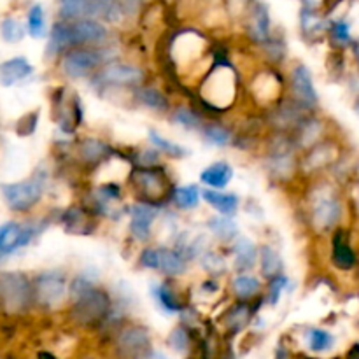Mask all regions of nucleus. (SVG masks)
Masks as SVG:
<instances>
[{
	"instance_id": "2f4dec72",
	"label": "nucleus",
	"mask_w": 359,
	"mask_h": 359,
	"mask_svg": "<svg viewBox=\"0 0 359 359\" xmlns=\"http://www.w3.org/2000/svg\"><path fill=\"white\" fill-rule=\"evenodd\" d=\"M63 224H65L70 233H88L90 231L86 228V216H84L83 209H79V207H72V209L67 210L65 216H63Z\"/></svg>"
},
{
	"instance_id": "473e14b6",
	"label": "nucleus",
	"mask_w": 359,
	"mask_h": 359,
	"mask_svg": "<svg viewBox=\"0 0 359 359\" xmlns=\"http://www.w3.org/2000/svg\"><path fill=\"white\" fill-rule=\"evenodd\" d=\"M209 228L216 237L224 238V241H230V238H233L237 235V224L231 219H228L226 216L212 217L209 221Z\"/></svg>"
},
{
	"instance_id": "c756f323",
	"label": "nucleus",
	"mask_w": 359,
	"mask_h": 359,
	"mask_svg": "<svg viewBox=\"0 0 359 359\" xmlns=\"http://www.w3.org/2000/svg\"><path fill=\"white\" fill-rule=\"evenodd\" d=\"M307 342L309 349H311L312 353H326V351L332 349L333 344H335V337L330 332H326V330L316 328L309 332Z\"/></svg>"
},
{
	"instance_id": "c03bdc74",
	"label": "nucleus",
	"mask_w": 359,
	"mask_h": 359,
	"mask_svg": "<svg viewBox=\"0 0 359 359\" xmlns=\"http://www.w3.org/2000/svg\"><path fill=\"white\" fill-rule=\"evenodd\" d=\"M146 359H168V358L165 356V354L156 353V351H151V353L146 356Z\"/></svg>"
},
{
	"instance_id": "f8f14e48",
	"label": "nucleus",
	"mask_w": 359,
	"mask_h": 359,
	"mask_svg": "<svg viewBox=\"0 0 359 359\" xmlns=\"http://www.w3.org/2000/svg\"><path fill=\"white\" fill-rule=\"evenodd\" d=\"M98 79L104 84H137L144 79L142 69L133 65H126V63H109L98 74Z\"/></svg>"
},
{
	"instance_id": "39448f33",
	"label": "nucleus",
	"mask_w": 359,
	"mask_h": 359,
	"mask_svg": "<svg viewBox=\"0 0 359 359\" xmlns=\"http://www.w3.org/2000/svg\"><path fill=\"white\" fill-rule=\"evenodd\" d=\"M102 53L93 48H74L62 56V72L70 79H81L90 76L102 65Z\"/></svg>"
},
{
	"instance_id": "c9c22d12",
	"label": "nucleus",
	"mask_w": 359,
	"mask_h": 359,
	"mask_svg": "<svg viewBox=\"0 0 359 359\" xmlns=\"http://www.w3.org/2000/svg\"><path fill=\"white\" fill-rule=\"evenodd\" d=\"M203 135L209 142L216 144V146H228L231 142V133L221 125H207L203 128Z\"/></svg>"
},
{
	"instance_id": "c85d7f7f",
	"label": "nucleus",
	"mask_w": 359,
	"mask_h": 359,
	"mask_svg": "<svg viewBox=\"0 0 359 359\" xmlns=\"http://www.w3.org/2000/svg\"><path fill=\"white\" fill-rule=\"evenodd\" d=\"M280 269H283V262H280L279 255H277L272 248H269V245L262 248L263 276H265L266 279L272 280V279H276V277H279Z\"/></svg>"
},
{
	"instance_id": "ddd939ff",
	"label": "nucleus",
	"mask_w": 359,
	"mask_h": 359,
	"mask_svg": "<svg viewBox=\"0 0 359 359\" xmlns=\"http://www.w3.org/2000/svg\"><path fill=\"white\" fill-rule=\"evenodd\" d=\"M340 212H342L340 203L333 196H321L316 200L314 207H312V223L319 230H326L340 219Z\"/></svg>"
},
{
	"instance_id": "ea45409f",
	"label": "nucleus",
	"mask_w": 359,
	"mask_h": 359,
	"mask_svg": "<svg viewBox=\"0 0 359 359\" xmlns=\"http://www.w3.org/2000/svg\"><path fill=\"white\" fill-rule=\"evenodd\" d=\"M332 35L337 42L340 44H347L351 42V27L347 21L339 20L332 25Z\"/></svg>"
},
{
	"instance_id": "2eb2a0df",
	"label": "nucleus",
	"mask_w": 359,
	"mask_h": 359,
	"mask_svg": "<svg viewBox=\"0 0 359 359\" xmlns=\"http://www.w3.org/2000/svg\"><path fill=\"white\" fill-rule=\"evenodd\" d=\"M158 210L147 203H137L132 209V221H130V231L137 241H147L151 233V224L156 217Z\"/></svg>"
},
{
	"instance_id": "a211bd4d",
	"label": "nucleus",
	"mask_w": 359,
	"mask_h": 359,
	"mask_svg": "<svg viewBox=\"0 0 359 359\" xmlns=\"http://www.w3.org/2000/svg\"><path fill=\"white\" fill-rule=\"evenodd\" d=\"M333 263L340 270H349L356 265V255L347 242L346 231H337L333 238Z\"/></svg>"
},
{
	"instance_id": "6ab92c4d",
	"label": "nucleus",
	"mask_w": 359,
	"mask_h": 359,
	"mask_svg": "<svg viewBox=\"0 0 359 359\" xmlns=\"http://www.w3.org/2000/svg\"><path fill=\"white\" fill-rule=\"evenodd\" d=\"M203 200L214 207L221 216H233L238 209V198L233 193H219L212 189H205L202 193Z\"/></svg>"
},
{
	"instance_id": "4468645a",
	"label": "nucleus",
	"mask_w": 359,
	"mask_h": 359,
	"mask_svg": "<svg viewBox=\"0 0 359 359\" xmlns=\"http://www.w3.org/2000/svg\"><path fill=\"white\" fill-rule=\"evenodd\" d=\"M74 49L72 35H70V23L69 21L58 20L49 30L48 46H46V55L49 58L58 55H65L67 51Z\"/></svg>"
},
{
	"instance_id": "bb28decb",
	"label": "nucleus",
	"mask_w": 359,
	"mask_h": 359,
	"mask_svg": "<svg viewBox=\"0 0 359 359\" xmlns=\"http://www.w3.org/2000/svg\"><path fill=\"white\" fill-rule=\"evenodd\" d=\"M231 287H233V293L237 294V298L248 300V298L256 297V294L259 293L262 284H259V280L252 276H238L233 279Z\"/></svg>"
},
{
	"instance_id": "a18cd8bd",
	"label": "nucleus",
	"mask_w": 359,
	"mask_h": 359,
	"mask_svg": "<svg viewBox=\"0 0 359 359\" xmlns=\"http://www.w3.org/2000/svg\"><path fill=\"white\" fill-rule=\"evenodd\" d=\"M37 359H58L55 356V354L48 353V351H41V353L37 354Z\"/></svg>"
},
{
	"instance_id": "dca6fc26",
	"label": "nucleus",
	"mask_w": 359,
	"mask_h": 359,
	"mask_svg": "<svg viewBox=\"0 0 359 359\" xmlns=\"http://www.w3.org/2000/svg\"><path fill=\"white\" fill-rule=\"evenodd\" d=\"M32 72H34V67L23 56L6 60V62L0 63V84L6 88L14 86L20 81L27 79Z\"/></svg>"
},
{
	"instance_id": "a19ab883",
	"label": "nucleus",
	"mask_w": 359,
	"mask_h": 359,
	"mask_svg": "<svg viewBox=\"0 0 359 359\" xmlns=\"http://www.w3.org/2000/svg\"><path fill=\"white\" fill-rule=\"evenodd\" d=\"M140 263L142 266L151 270H160V249H146L140 255Z\"/></svg>"
},
{
	"instance_id": "5701e85b",
	"label": "nucleus",
	"mask_w": 359,
	"mask_h": 359,
	"mask_svg": "<svg viewBox=\"0 0 359 359\" xmlns=\"http://www.w3.org/2000/svg\"><path fill=\"white\" fill-rule=\"evenodd\" d=\"M46 13L41 4L30 6L27 13V34L34 39L46 37Z\"/></svg>"
},
{
	"instance_id": "b1692460",
	"label": "nucleus",
	"mask_w": 359,
	"mask_h": 359,
	"mask_svg": "<svg viewBox=\"0 0 359 359\" xmlns=\"http://www.w3.org/2000/svg\"><path fill=\"white\" fill-rule=\"evenodd\" d=\"M251 27H249V32H251L252 37L258 42H266L269 41V32H270V18L269 13H266V7L258 6L251 14Z\"/></svg>"
},
{
	"instance_id": "cd10ccee",
	"label": "nucleus",
	"mask_w": 359,
	"mask_h": 359,
	"mask_svg": "<svg viewBox=\"0 0 359 359\" xmlns=\"http://www.w3.org/2000/svg\"><path fill=\"white\" fill-rule=\"evenodd\" d=\"M137 97L142 102L146 107L154 109V111H167L168 109V100L160 90L156 88H139L137 90Z\"/></svg>"
},
{
	"instance_id": "423d86ee",
	"label": "nucleus",
	"mask_w": 359,
	"mask_h": 359,
	"mask_svg": "<svg viewBox=\"0 0 359 359\" xmlns=\"http://www.w3.org/2000/svg\"><path fill=\"white\" fill-rule=\"evenodd\" d=\"M149 332L142 326H126L121 330L116 340V349L123 359H139L151 353Z\"/></svg>"
},
{
	"instance_id": "79ce46f5",
	"label": "nucleus",
	"mask_w": 359,
	"mask_h": 359,
	"mask_svg": "<svg viewBox=\"0 0 359 359\" xmlns=\"http://www.w3.org/2000/svg\"><path fill=\"white\" fill-rule=\"evenodd\" d=\"M286 284H287V279L284 276H279L276 277V279H272V283H270V304L276 305L277 302H279L280 293H283V290L286 287Z\"/></svg>"
},
{
	"instance_id": "58836bf2",
	"label": "nucleus",
	"mask_w": 359,
	"mask_h": 359,
	"mask_svg": "<svg viewBox=\"0 0 359 359\" xmlns=\"http://www.w3.org/2000/svg\"><path fill=\"white\" fill-rule=\"evenodd\" d=\"M39 121V112H28L23 118L18 121L16 125V133L21 137H28L35 132Z\"/></svg>"
},
{
	"instance_id": "72a5a7b5",
	"label": "nucleus",
	"mask_w": 359,
	"mask_h": 359,
	"mask_svg": "<svg viewBox=\"0 0 359 359\" xmlns=\"http://www.w3.org/2000/svg\"><path fill=\"white\" fill-rule=\"evenodd\" d=\"M149 140L154 144V146L158 147V149L163 151L165 154H168V156H172V158H182V156H186V154L189 153L186 147L177 146V144L170 142V140H167V139H163V137H161L158 132H154V130H151V132H149Z\"/></svg>"
},
{
	"instance_id": "49530a36",
	"label": "nucleus",
	"mask_w": 359,
	"mask_h": 359,
	"mask_svg": "<svg viewBox=\"0 0 359 359\" xmlns=\"http://www.w3.org/2000/svg\"><path fill=\"white\" fill-rule=\"evenodd\" d=\"M347 359H359V346H354L347 354Z\"/></svg>"
},
{
	"instance_id": "7ed1b4c3",
	"label": "nucleus",
	"mask_w": 359,
	"mask_h": 359,
	"mask_svg": "<svg viewBox=\"0 0 359 359\" xmlns=\"http://www.w3.org/2000/svg\"><path fill=\"white\" fill-rule=\"evenodd\" d=\"M111 311V297L104 290L91 287L74 300L72 318L79 325H93L102 321Z\"/></svg>"
},
{
	"instance_id": "f03ea898",
	"label": "nucleus",
	"mask_w": 359,
	"mask_h": 359,
	"mask_svg": "<svg viewBox=\"0 0 359 359\" xmlns=\"http://www.w3.org/2000/svg\"><path fill=\"white\" fill-rule=\"evenodd\" d=\"M34 304L42 309H55L67 297V279L58 270L39 273L34 279Z\"/></svg>"
},
{
	"instance_id": "de8ad7c7",
	"label": "nucleus",
	"mask_w": 359,
	"mask_h": 359,
	"mask_svg": "<svg viewBox=\"0 0 359 359\" xmlns=\"http://www.w3.org/2000/svg\"><path fill=\"white\" fill-rule=\"evenodd\" d=\"M356 56H358V62H359V44L356 46Z\"/></svg>"
},
{
	"instance_id": "6e6552de",
	"label": "nucleus",
	"mask_w": 359,
	"mask_h": 359,
	"mask_svg": "<svg viewBox=\"0 0 359 359\" xmlns=\"http://www.w3.org/2000/svg\"><path fill=\"white\" fill-rule=\"evenodd\" d=\"M74 48H93L104 44L109 39V28L97 18L69 21Z\"/></svg>"
},
{
	"instance_id": "aec40b11",
	"label": "nucleus",
	"mask_w": 359,
	"mask_h": 359,
	"mask_svg": "<svg viewBox=\"0 0 359 359\" xmlns=\"http://www.w3.org/2000/svg\"><path fill=\"white\" fill-rule=\"evenodd\" d=\"M252 319V311L248 304H238L233 305L230 311L224 316V326L228 328L230 333H238L245 328V326L251 323Z\"/></svg>"
},
{
	"instance_id": "a878e982",
	"label": "nucleus",
	"mask_w": 359,
	"mask_h": 359,
	"mask_svg": "<svg viewBox=\"0 0 359 359\" xmlns=\"http://www.w3.org/2000/svg\"><path fill=\"white\" fill-rule=\"evenodd\" d=\"M160 270L167 276H181L186 272V262L170 249H160Z\"/></svg>"
},
{
	"instance_id": "0eeeda50",
	"label": "nucleus",
	"mask_w": 359,
	"mask_h": 359,
	"mask_svg": "<svg viewBox=\"0 0 359 359\" xmlns=\"http://www.w3.org/2000/svg\"><path fill=\"white\" fill-rule=\"evenodd\" d=\"M133 186L146 200H161L168 189V179L163 168H135L132 175Z\"/></svg>"
},
{
	"instance_id": "37998d69",
	"label": "nucleus",
	"mask_w": 359,
	"mask_h": 359,
	"mask_svg": "<svg viewBox=\"0 0 359 359\" xmlns=\"http://www.w3.org/2000/svg\"><path fill=\"white\" fill-rule=\"evenodd\" d=\"M119 4H121L125 13H135L140 4H142V0H119Z\"/></svg>"
},
{
	"instance_id": "393cba45",
	"label": "nucleus",
	"mask_w": 359,
	"mask_h": 359,
	"mask_svg": "<svg viewBox=\"0 0 359 359\" xmlns=\"http://www.w3.org/2000/svg\"><path fill=\"white\" fill-rule=\"evenodd\" d=\"M151 294L156 298L158 305H160L167 314H174V312L182 311V304L174 297L170 287L165 286V284H154V286H151Z\"/></svg>"
},
{
	"instance_id": "4be33fe9",
	"label": "nucleus",
	"mask_w": 359,
	"mask_h": 359,
	"mask_svg": "<svg viewBox=\"0 0 359 359\" xmlns=\"http://www.w3.org/2000/svg\"><path fill=\"white\" fill-rule=\"evenodd\" d=\"M256 259H258L256 245L245 237L237 238V242H235V266L238 270H249L255 266Z\"/></svg>"
},
{
	"instance_id": "20e7f679",
	"label": "nucleus",
	"mask_w": 359,
	"mask_h": 359,
	"mask_svg": "<svg viewBox=\"0 0 359 359\" xmlns=\"http://www.w3.org/2000/svg\"><path fill=\"white\" fill-rule=\"evenodd\" d=\"M0 193L11 210L27 212L42 198V181L39 177H30L21 182H7L0 184Z\"/></svg>"
},
{
	"instance_id": "9b49d317",
	"label": "nucleus",
	"mask_w": 359,
	"mask_h": 359,
	"mask_svg": "<svg viewBox=\"0 0 359 359\" xmlns=\"http://www.w3.org/2000/svg\"><path fill=\"white\" fill-rule=\"evenodd\" d=\"M291 84H293L294 97H297V100L304 107H314V105H318V91L314 88V81H312V74L309 70V67H294L293 74H291Z\"/></svg>"
},
{
	"instance_id": "09e8293b",
	"label": "nucleus",
	"mask_w": 359,
	"mask_h": 359,
	"mask_svg": "<svg viewBox=\"0 0 359 359\" xmlns=\"http://www.w3.org/2000/svg\"><path fill=\"white\" fill-rule=\"evenodd\" d=\"M98 2H111V0H98Z\"/></svg>"
},
{
	"instance_id": "e433bc0d",
	"label": "nucleus",
	"mask_w": 359,
	"mask_h": 359,
	"mask_svg": "<svg viewBox=\"0 0 359 359\" xmlns=\"http://www.w3.org/2000/svg\"><path fill=\"white\" fill-rule=\"evenodd\" d=\"M174 121L177 125L186 126V128H200L202 126V119L198 118V114L191 111V109L181 107L174 112Z\"/></svg>"
},
{
	"instance_id": "4c0bfd02",
	"label": "nucleus",
	"mask_w": 359,
	"mask_h": 359,
	"mask_svg": "<svg viewBox=\"0 0 359 359\" xmlns=\"http://www.w3.org/2000/svg\"><path fill=\"white\" fill-rule=\"evenodd\" d=\"M168 346L177 353H186L189 349V333L186 332V328L177 326L168 337Z\"/></svg>"
},
{
	"instance_id": "7c9ffc66",
	"label": "nucleus",
	"mask_w": 359,
	"mask_h": 359,
	"mask_svg": "<svg viewBox=\"0 0 359 359\" xmlns=\"http://www.w3.org/2000/svg\"><path fill=\"white\" fill-rule=\"evenodd\" d=\"M0 34H2L4 41L14 44V42H20L21 39L25 37V34H27V28H25L23 25L16 20V18L7 16V18H4L2 23H0Z\"/></svg>"
},
{
	"instance_id": "412c9836",
	"label": "nucleus",
	"mask_w": 359,
	"mask_h": 359,
	"mask_svg": "<svg viewBox=\"0 0 359 359\" xmlns=\"http://www.w3.org/2000/svg\"><path fill=\"white\" fill-rule=\"evenodd\" d=\"M109 153H111L109 146H105V144L98 139L88 137V139H84L83 142L79 144V156L84 163H100L104 158L109 156Z\"/></svg>"
},
{
	"instance_id": "f3484780",
	"label": "nucleus",
	"mask_w": 359,
	"mask_h": 359,
	"mask_svg": "<svg viewBox=\"0 0 359 359\" xmlns=\"http://www.w3.org/2000/svg\"><path fill=\"white\" fill-rule=\"evenodd\" d=\"M231 177H233V170H231V167L226 163V161H217V163H212L210 167H207L205 170L200 174V181L214 189L226 188V186L230 184Z\"/></svg>"
},
{
	"instance_id": "f257e3e1",
	"label": "nucleus",
	"mask_w": 359,
	"mask_h": 359,
	"mask_svg": "<svg viewBox=\"0 0 359 359\" xmlns=\"http://www.w3.org/2000/svg\"><path fill=\"white\" fill-rule=\"evenodd\" d=\"M34 304V284L21 272H0V309L23 314Z\"/></svg>"
},
{
	"instance_id": "9d476101",
	"label": "nucleus",
	"mask_w": 359,
	"mask_h": 359,
	"mask_svg": "<svg viewBox=\"0 0 359 359\" xmlns=\"http://www.w3.org/2000/svg\"><path fill=\"white\" fill-rule=\"evenodd\" d=\"M104 2L98 0H58V20L77 21L86 18L100 20Z\"/></svg>"
},
{
	"instance_id": "1a4fd4ad",
	"label": "nucleus",
	"mask_w": 359,
	"mask_h": 359,
	"mask_svg": "<svg viewBox=\"0 0 359 359\" xmlns=\"http://www.w3.org/2000/svg\"><path fill=\"white\" fill-rule=\"evenodd\" d=\"M34 226H23L14 221L2 224L0 226V258H6L18 249L25 248L34 238Z\"/></svg>"
},
{
	"instance_id": "f704fd0d",
	"label": "nucleus",
	"mask_w": 359,
	"mask_h": 359,
	"mask_svg": "<svg viewBox=\"0 0 359 359\" xmlns=\"http://www.w3.org/2000/svg\"><path fill=\"white\" fill-rule=\"evenodd\" d=\"M174 198L177 202L179 207L182 209H193V207L198 205V188L196 186H184V188H179L177 191L174 193Z\"/></svg>"
}]
</instances>
